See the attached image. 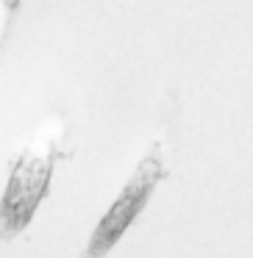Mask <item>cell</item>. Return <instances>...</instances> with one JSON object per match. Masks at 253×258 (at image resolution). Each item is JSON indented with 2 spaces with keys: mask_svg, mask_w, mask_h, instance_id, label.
Listing matches in <instances>:
<instances>
[{
  "mask_svg": "<svg viewBox=\"0 0 253 258\" xmlns=\"http://www.w3.org/2000/svg\"><path fill=\"white\" fill-rule=\"evenodd\" d=\"M162 178H164V161H162L159 147H153V150L139 161V167L131 172L128 183L123 186L117 200L112 203V208L103 214L97 228L92 230L84 258H103L120 239H123V233L131 228V222H134L142 214V208L147 206V197L153 195V189H156V183Z\"/></svg>",
  "mask_w": 253,
  "mask_h": 258,
  "instance_id": "obj_1",
  "label": "cell"
},
{
  "mask_svg": "<svg viewBox=\"0 0 253 258\" xmlns=\"http://www.w3.org/2000/svg\"><path fill=\"white\" fill-rule=\"evenodd\" d=\"M53 172V153H25L14 164L3 191V236L12 239L31 222L39 200L45 197Z\"/></svg>",
  "mask_w": 253,
  "mask_h": 258,
  "instance_id": "obj_2",
  "label": "cell"
}]
</instances>
